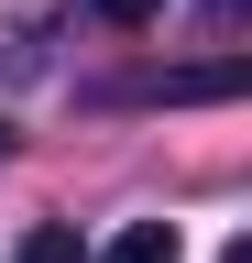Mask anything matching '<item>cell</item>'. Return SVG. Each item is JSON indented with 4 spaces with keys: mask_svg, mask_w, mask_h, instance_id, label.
I'll use <instances>...</instances> for the list:
<instances>
[{
    "mask_svg": "<svg viewBox=\"0 0 252 263\" xmlns=\"http://www.w3.org/2000/svg\"><path fill=\"white\" fill-rule=\"evenodd\" d=\"M11 263H88V241H77L66 219H44V230H22V252H11Z\"/></svg>",
    "mask_w": 252,
    "mask_h": 263,
    "instance_id": "7a4b0ae2",
    "label": "cell"
},
{
    "mask_svg": "<svg viewBox=\"0 0 252 263\" xmlns=\"http://www.w3.org/2000/svg\"><path fill=\"white\" fill-rule=\"evenodd\" d=\"M99 263H186V241H176L165 219H132V230H121V241H110Z\"/></svg>",
    "mask_w": 252,
    "mask_h": 263,
    "instance_id": "6da1fadb",
    "label": "cell"
},
{
    "mask_svg": "<svg viewBox=\"0 0 252 263\" xmlns=\"http://www.w3.org/2000/svg\"><path fill=\"white\" fill-rule=\"evenodd\" d=\"M165 0H99V22H153Z\"/></svg>",
    "mask_w": 252,
    "mask_h": 263,
    "instance_id": "3957f363",
    "label": "cell"
},
{
    "mask_svg": "<svg viewBox=\"0 0 252 263\" xmlns=\"http://www.w3.org/2000/svg\"><path fill=\"white\" fill-rule=\"evenodd\" d=\"M219 263H252V241H230V252H219Z\"/></svg>",
    "mask_w": 252,
    "mask_h": 263,
    "instance_id": "277c9868",
    "label": "cell"
}]
</instances>
